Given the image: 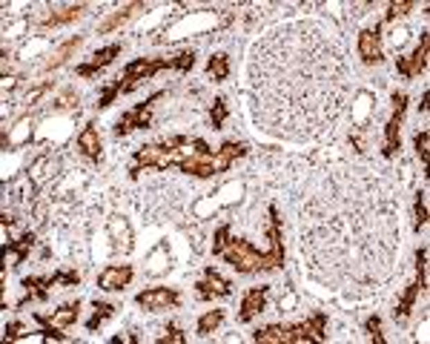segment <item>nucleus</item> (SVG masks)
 Segmentation results:
<instances>
[{"mask_svg": "<svg viewBox=\"0 0 430 344\" xmlns=\"http://www.w3.org/2000/svg\"><path fill=\"white\" fill-rule=\"evenodd\" d=\"M347 189L344 175L327 181L318 201L304 207L301 252L321 282L341 284L347 293H368L387 282L396 252V207L393 189L381 178L353 169Z\"/></svg>", "mask_w": 430, "mask_h": 344, "instance_id": "nucleus-1", "label": "nucleus"}, {"mask_svg": "<svg viewBox=\"0 0 430 344\" xmlns=\"http://www.w3.org/2000/svg\"><path fill=\"white\" fill-rule=\"evenodd\" d=\"M298 58L295 63L284 26L255 46L250 75L258 121L273 135L316 138L333 129L344 110L347 69L341 49L304 20H298Z\"/></svg>", "mask_w": 430, "mask_h": 344, "instance_id": "nucleus-2", "label": "nucleus"}, {"mask_svg": "<svg viewBox=\"0 0 430 344\" xmlns=\"http://www.w3.org/2000/svg\"><path fill=\"white\" fill-rule=\"evenodd\" d=\"M227 258V264H232L239 273H261V270H273V267H284V261H278L273 252H258L250 241H230L227 250L221 252Z\"/></svg>", "mask_w": 430, "mask_h": 344, "instance_id": "nucleus-3", "label": "nucleus"}, {"mask_svg": "<svg viewBox=\"0 0 430 344\" xmlns=\"http://www.w3.org/2000/svg\"><path fill=\"white\" fill-rule=\"evenodd\" d=\"M161 69H172L169 58H138L121 72V78L115 83L121 86V92H129V89H135L141 80H149L153 75H158Z\"/></svg>", "mask_w": 430, "mask_h": 344, "instance_id": "nucleus-4", "label": "nucleus"}, {"mask_svg": "<svg viewBox=\"0 0 430 344\" xmlns=\"http://www.w3.org/2000/svg\"><path fill=\"white\" fill-rule=\"evenodd\" d=\"M404 110H407V95H404V92H396V95H393V115H390V121H387V126H384V149H381L384 158H393V155L399 153Z\"/></svg>", "mask_w": 430, "mask_h": 344, "instance_id": "nucleus-5", "label": "nucleus"}, {"mask_svg": "<svg viewBox=\"0 0 430 344\" xmlns=\"http://www.w3.org/2000/svg\"><path fill=\"white\" fill-rule=\"evenodd\" d=\"M424 284H427V250L422 247V250H416V282L404 290L402 301L396 304V318L399 321H404L407 316H411L416 298H419V290H424Z\"/></svg>", "mask_w": 430, "mask_h": 344, "instance_id": "nucleus-6", "label": "nucleus"}, {"mask_svg": "<svg viewBox=\"0 0 430 344\" xmlns=\"http://www.w3.org/2000/svg\"><path fill=\"white\" fill-rule=\"evenodd\" d=\"M135 161H138V166L141 164H146V166H158V169H164V166H169V164H181L184 158H181V149H166L164 144H155V146H141L138 153H135Z\"/></svg>", "mask_w": 430, "mask_h": 344, "instance_id": "nucleus-7", "label": "nucleus"}, {"mask_svg": "<svg viewBox=\"0 0 430 344\" xmlns=\"http://www.w3.org/2000/svg\"><path fill=\"white\" fill-rule=\"evenodd\" d=\"M138 301V307L144 310H166V307H175L178 304V293L175 290H169V287H153V290H144L135 295Z\"/></svg>", "mask_w": 430, "mask_h": 344, "instance_id": "nucleus-8", "label": "nucleus"}, {"mask_svg": "<svg viewBox=\"0 0 430 344\" xmlns=\"http://www.w3.org/2000/svg\"><path fill=\"white\" fill-rule=\"evenodd\" d=\"M427 46H430V37L422 35V43L416 46V52H413L411 58H399L396 69H399L404 78H416V75H422V72L427 69Z\"/></svg>", "mask_w": 430, "mask_h": 344, "instance_id": "nucleus-9", "label": "nucleus"}, {"mask_svg": "<svg viewBox=\"0 0 430 344\" xmlns=\"http://www.w3.org/2000/svg\"><path fill=\"white\" fill-rule=\"evenodd\" d=\"M129 282H132V267H129V264H112V267H106L98 275V287L106 290V293L123 290Z\"/></svg>", "mask_w": 430, "mask_h": 344, "instance_id": "nucleus-10", "label": "nucleus"}, {"mask_svg": "<svg viewBox=\"0 0 430 344\" xmlns=\"http://www.w3.org/2000/svg\"><path fill=\"white\" fill-rule=\"evenodd\" d=\"M161 95H153L146 103H138L132 112H126V115H121V121H118V126H115V132L118 135H123V132H129V129H141V126H149V121H153V112H149V103L153 101H158Z\"/></svg>", "mask_w": 430, "mask_h": 344, "instance_id": "nucleus-11", "label": "nucleus"}, {"mask_svg": "<svg viewBox=\"0 0 430 344\" xmlns=\"http://www.w3.org/2000/svg\"><path fill=\"white\" fill-rule=\"evenodd\" d=\"M359 58L373 67V63H381V40H379V29H361L359 32Z\"/></svg>", "mask_w": 430, "mask_h": 344, "instance_id": "nucleus-12", "label": "nucleus"}, {"mask_svg": "<svg viewBox=\"0 0 430 344\" xmlns=\"http://www.w3.org/2000/svg\"><path fill=\"white\" fill-rule=\"evenodd\" d=\"M118 55H121V46H118V43H112V46H106V49H98V52L92 55L89 63H80V67H78V78H92V75H98L103 67H110V63H112Z\"/></svg>", "mask_w": 430, "mask_h": 344, "instance_id": "nucleus-13", "label": "nucleus"}, {"mask_svg": "<svg viewBox=\"0 0 430 344\" xmlns=\"http://www.w3.org/2000/svg\"><path fill=\"white\" fill-rule=\"evenodd\" d=\"M267 304V287H252L244 293V301H241V313H239V321H252L258 313L264 310Z\"/></svg>", "mask_w": 430, "mask_h": 344, "instance_id": "nucleus-14", "label": "nucleus"}, {"mask_svg": "<svg viewBox=\"0 0 430 344\" xmlns=\"http://www.w3.org/2000/svg\"><path fill=\"white\" fill-rule=\"evenodd\" d=\"M78 313H80V304L75 301V304H63L60 310H55L52 316H37V321L43 327H55V330H63L78 321Z\"/></svg>", "mask_w": 430, "mask_h": 344, "instance_id": "nucleus-15", "label": "nucleus"}, {"mask_svg": "<svg viewBox=\"0 0 430 344\" xmlns=\"http://www.w3.org/2000/svg\"><path fill=\"white\" fill-rule=\"evenodd\" d=\"M198 287V298H215V295H230V282L221 278L212 267L207 270V275L196 284Z\"/></svg>", "mask_w": 430, "mask_h": 344, "instance_id": "nucleus-16", "label": "nucleus"}, {"mask_svg": "<svg viewBox=\"0 0 430 344\" xmlns=\"http://www.w3.org/2000/svg\"><path fill=\"white\" fill-rule=\"evenodd\" d=\"M83 12H86V6H83V3L63 6V9L52 12L46 20H43V24H40V29H43V32H49V29H58V26H67V24H72V20H78Z\"/></svg>", "mask_w": 430, "mask_h": 344, "instance_id": "nucleus-17", "label": "nucleus"}, {"mask_svg": "<svg viewBox=\"0 0 430 344\" xmlns=\"http://www.w3.org/2000/svg\"><path fill=\"white\" fill-rule=\"evenodd\" d=\"M141 9H144V3H126V6H121L118 12H112L110 17H106L103 24H98V35H106V32H115V29H121V26L126 24V20L132 17V15H138Z\"/></svg>", "mask_w": 430, "mask_h": 344, "instance_id": "nucleus-18", "label": "nucleus"}, {"mask_svg": "<svg viewBox=\"0 0 430 344\" xmlns=\"http://www.w3.org/2000/svg\"><path fill=\"white\" fill-rule=\"evenodd\" d=\"M78 149H80L86 158H92V161L101 158V138H98L95 123H86V126H83V132L78 135Z\"/></svg>", "mask_w": 430, "mask_h": 344, "instance_id": "nucleus-19", "label": "nucleus"}, {"mask_svg": "<svg viewBox=\"0 0 430 344\" xmlns=\"http://www.w3.org/2000/svg\"><path fill=\"white\" fill-rule=\"evenodd\" d=\"M80 46V37H72V40H67V43H63V46L46 60V63H43V72H55V69H60L63 67V63H67L69 58H72V52Z\"/></svg>", "mask_w": 430, "mask_h": 344, "instance_id": "nucleus-20", "label": "nucleus"}, {"mask_svg": "<svg viewBox=\"0 0 430 344\" xmlns=\"http://www.w3.org/2000/svg\"><path fill=\"white\" fill-rule=\"evenodd\" d=\"M252 341H258V344H287V327L273 325V327H264V330H255Z\"/></svg>", "mask_w": 430, "mask_h": 344, "instance_id": "nucleus-21", "label": "nucleus"}, {"mask_svg": "<svg viewBox=\"0 0 430 344\" xmlns=\"http://www.w3.org/2000/svg\"><path fill=\"white\" fill-rule=\"evenodd\" d=\"M207 75L215 78V80H227V75H230V58L227 55H212L209 63H207Z\"/></svg>", "mask_w": 430, "mask_h": 344, "instance_id": "nucleus-22", "label": "nucleus"}, {"mask_svg": "<svg viewBox=\"0 0 430 344\" xmlns=\"http://www.w3.org/2000/svg\"><path fill=\"white\" fill-rule=\"evenodd\" d=\"M32 244H35V235H32V232H29V235H24V239H17V241H9V247H6V250H12V261H15V264L26 261V255H29Z\"/></svg>", "mask_w": 430, "mask_h": 344, "instance_id": "nucleus-23", "label": "nucleus"}, {"mask_svg": "<svg viewBox=\"0 0 430 344\" xmlns=\"http://www.w3.org/2000/svg\"><path fill=\"white\" fill-rule=\"evenodd\" d=\"M221 321H224V313H221V310H209V313H204V316L198 318V333H201V336L215 333Z\"/></svg>", "mask_w": 430, "mask_h": 344, "instance_id": "nucleus-24", "label": "nucleus"}, {"mask_svg": "<svg viewBox=\"0 0 430 344\" xmlns=\"http://www.w3.org/2000/svg\"><path fill=\"white\" fill-rule=\"evenodd\" d=\"M112 313H115V307H112V304H95V316H92L89 321H86V330H92V333H95V330H98V327H101L103 321L110 318Z\"/></svg>", "mask_w": 430, "mask_h": 344, "instance_id": "nucleus-25", "label": "nucleus"}, {"mask_svg": "<svg viewBox=\"0 0 430 344\" xmlns=\"http://www.w3.org/2000/svg\"><path fill=\"white\" fill-rule=\"evenodd\" d=\"M413 212H416V230H422V227L427 224V192H424V189H419V192H416Z\"/></svg>", "mask_w": 430, "mask_h": 344, "instance_id": "nucleus-26", "label": "nucleus"}, {"mask_svg": "<svg viewBox=\"0 0 430 344\" xmlns=\"http://www.w3.org/2000/svg\"><path fill=\"white\" fill-rule=\"evenodd\" d=\"M169 63H172V69L189 72L192 67H196V52H178L175 58H169Z\"/></svg>", "mask_w": 430, "mask_h": 344, "instance_id": "nucleus-27", "label": "nucleus"}, {"mask_svg": "<svg viewBox=\"0 0 430 344\" xmlns=\"http://www.w3.org/2000/svg\"><path fill=\"white\" fill-rule=\"evenodd\" d=\"M209 118H212V129H221L224 126V121H227V101L224 98H215V106H212Z\"/></svg>", "mask_w": 430, "mask_h": 344, "instance_id": "nucleus-28", "label": "nucleus"}, {"mask_svg": "<svg viewBox=\"0 0 430 344\" xmlns=\"http://www.w3.org/2000/svg\"><path fill=\"white\" fill-rule=\"evenodd\" d=\"M118 95H121V86H118V83H110V86H106V89L98 95V110H106V106H110Z\"/></svg>", "mask_w": 430, "mask_h": 344, "instance_id": "nucleus-29", "label": "nucleus"}, {"mask_svg": "<svg viewBox=\"0 0 430 344\" xmlns=\"http://www.w3.org/2000/svg\"><path fill=\"white\" fill-rule=\"evenodd\" d=\"M427 153H430V132H427V129H422V132L416 135V155L422 158L424 166H427Z\"/></svg>", "mask_w": 430, "mask_h": 344, "instance_id": "nucleus-30", "label": "nucleus"}, {"mask_svg": "<svg viewBox=\"0 0 430 344\" xmlns=\"http://www.w3.org/2000/svg\"><path fill=\"white\" fill-rule=\"evenodd\" d=\"M230 239V224H224V227H218V232H215V241H212V250H215V255H221L224 250H227V241Z\"/></svg>", "mask_w": 430, "mask_h": 344, "instance_id": "nucleus-31", "label": "nucleus"}, {"mask_svg": "<svg viewBox=\"0 0 430 344\" xmlns=\"http://www.w3.org/2000/svg\"><path fill=\"white\" fill-rule=\"evenodd\" d=\"M364 327H368V333H370V338H373L376 344H384V336H381V318H379V316H370L368 321H364Z\"/></svg>", "mask_w": 430, "mask_h": 344, "instance_id": "nucleus-32", "label": "nucleus"}, {"mask_svg": "<svg viewBox=\"0 0 430 344\" xmlns=\"http://www.w3.org/2000/svg\"><path fill=\"white\" fill-rule=\"evenodd\" d=\"M413 9V3H407V0H402V3H390L387 6V20H396L399 15H407Z\"/></svg>", "mask_w": 430, "mask_h": 344, "instance_id": "nucleus-33", "label": "nucleus"}, {"mask_svg": "<svg viewBox=\"0 0 430 344\" xmlns=\"http://www.w3.org/2000/svg\"><path fill=\"white\" fill-rule=\"evenodd\" d=\"M55 284H67V287H78L80 284V275L78 273H55Z\"/></svg>", "mask_w": 430, "mask_h": 344, "instance_id": "nucleus-34", "label": "nucleus"}, {"mask_svg": "<svg viewBox=\"0 0 430 344\" xmlns=\"http://www.w3.org/2000/svg\"><path fill=\"white\" fill-rule=\"evenodd\" d=\"M55 106L58 110H72V106H78V98H75V92H67L60 101H55Z\"/></svg>", "mask_w": 430, "mask_h": 344, "instance_id": "nucleus-35", "label": "nucleus"}, {"mask_svg": "<svg viewBox=\"0 0 430 344\" xmlns=\"http://www.w3.org/2000/svg\"><path fill=\"white\" fill-rule=\"evenodd\" d=\"M20 336H24V325H20V321H12V325H6V341L12 338H20Z\"/></svg>", "mask_w": 430, "mask_h": 344, "instance_id": "nucleus-36", "label": "nucleus"}, {"mask_svg": "<svg viewBox=\"0 0 430 344\" xmlns=\"http://www.w3.org/2000/svg\"><path fill=\"white\" fill-rule=\"evenodd\" d=\"M184 341H187V336L178 333V330H169V336L161 338V344H184Z\"/></svg>", "mask_w": 430, "mask_h": 344, "instance_id": "nucleus-37", "label": "nucleus"}, {"mask_svg": "<svg viewBox=\"0 0 430 344\" xmlns=\"http://www.w3.org/2000/svg\"><path fill=\"white\" fill-rule=\"evenodd\" d=\"M427 101H430V92L422 95V112H427Z\"/></svg>", "mask_w": 430, "mask_h": 344, "instance_id": "nucleus-38", "label": "nucleus"}]
</instances>
